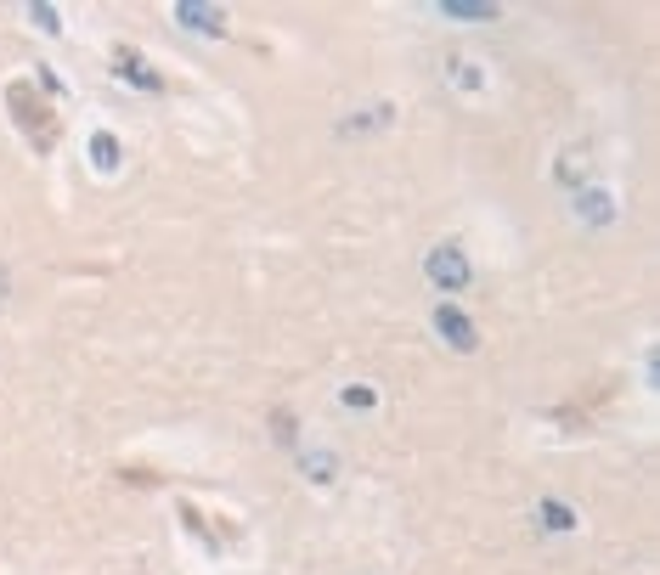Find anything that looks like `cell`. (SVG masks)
I'll list each match as a JSON object with an SVG mask.
<instances>
[{
  "instance_id": "6",
  "label": "cell",
  "mask_w": 660,
  "mask_h": 575,
  "mask_svg": "<svg viewBox=\"0 0 660 575\" xmlns=\"http://www.w3.org/2000/svg\"><path fill=\"white\" fill-rule=\"evenodd\" d=\"M175 23H187V29H204L209 40H226V17H220V12H204V6H175Z\"/></svg>"
},
{
  "instance_id": "8",
  "label": "cell",
  "mask_w": 660,
  "mask_h": 575,
  "mask_svg": "<svg viewBox=\"0 0 660 575\" xmlns=\"http://www.w3.org/2000/svg\"><path fill=\"white\" fill-rule=\"evenodd\" d=\"M91 153H96V164H102V170H113V164H119V141H113V136H96Z\"/></svg>"
},
{
  "instance_id": "9",
  "label": "cell",
  "mask_w": 660,
  "mask_h": 575,
  "mask_svg": "<svg viewBox=\"0 0 660 575\" xmlns=\"http://www.w3.org/2000/svg\"><path fill=\"white\" fill-rule=\"evenodd\" d=\"M452 17H497V6H446Z\"/></svg>"
},
{
  "instance_id": "2",
  "label": "cell",
  "mask_w": 660,
  "mask_h": 575,
  "mask_svg": "<svg viewBox=\"0 0 660 575\" xmlns=\"http://www.w3.org/2000/svg\"><path fill=\"white\" fill-rule=\"evenodd\" d=\"M615 389H621V378H604V384L582 389V395H570L565 406H553V418H559V423H570V429H576V423H582V418H598V412H604V401H610Z\"/></svg>"
},
{
  "instance_id": "7",
  "label": "cell",
  "mask_w": 660,
  "mask_h": 575,
  "mask_svg": "<svg viewBox=\"0 0 660 575\" xmlns=\"http://www.w3.org/2000/svg\"><path fill=\"white\" fill-rule=\"evenodd\" d=\"M113 474H119L125 485H164V474H158V468H147V463H119Z\"/></svg>"
},
{
  "instance_id": "3",
  "label": "cell",
  "mask_w": 660,
  "mask_h": 575,
  "mask_svg": "<svg viewBox=\"0 0 660 575\" xmlns=\"http://www.w3.org/2000/svg\"><path fill=\"white\" fill-rule=\"evenodd\" d=\"M113 74H125L130 85H142V91H164V79H158L153 68H147V57H136L130 46L113 51Z\"/></svg>"
},
{
  "instance_id": "1",
  "label": "cell",
  "mask_w": 660,
  "mask_h": 575,
  "mask_svg": "<svg viewBox=\"0 0 660 575\" xmlns=\"http://www.w3.org/2000/svg\"><path fill=\"white\" fill-rule=\"evenodd\" d=\"M6 113H12V125L23 130V141H29L34 153H57V141H63V119H57V108L46 102L40 85L12 79V85H6Z\"/></svg>"
},
{
  "instance_id": "10",
  "label": "cell",
  "mask_w": 660,
  "mask_h": 575,
  "mask_svg": "<svg viewBox=\"0 0 660 575\" xmlns=\"http://www.w3.org/2000/svg\"><path fill=\"white\" fill-rule=\"evenodd\" d=\"M542 519H548V525H559V530H570V513H565V508H553V502L542 508Z\"/></svg>"
},
{
  "instance_id": "11",
  "label": "cell",
  "mask_w": 660,
  "mask_h": 575,
  "mask_svg": "<svg viewBox=\"0 0 660 575\" xmlns=\"http://www.w3.org/2000/svg\"><path fill=\"white\" fill-rule=\"evenodd\" d=\"M345 406H373V389H345Z\"/></svg>"
},
{
  "instance_id": "4",
  "label": "cell",
  "mask_w": 660,
  "mask_h": 575,
  "mask_svg": "<svg viewBox=\"0 0 660 575\" xmlns=\"http://www.w3.org/2000/svg\"><path fill=\"white\" fill-rule=\"evenodd\" d=\"M429 277L463 288V282H469V260H463V249H435L429 254Z\"/></svg>"
},
{
  "instance_id": "5",
  "label": "cell",
  "mask_w": 660,
  "mask_h": 575,
  "mask_svg": "<svg viewBox=\"0 0 660 575\" xmlns=\"http://www.w3.org/2000/svg\"><path fill=\"white\" fill-rule=\"evenodd\" d=\"M435 327L457 344V350H474V344H480V339H474V327H469V316L457 311V305H440V311H435Z\"/></svg>"
}]
</instances>
